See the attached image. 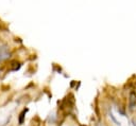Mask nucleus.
Returning a JSON list of instances; mask_svg holds the SVG:
<instances>
[{"mask_svg": "<svg viewBox=\"0 0 136 126\" xmlns=\"http://www.w3.org/2000/svg\"><path fill=\"white\" fill-rule=\"evenodd\" d=\"M132 123H133L134 126H136V118H134V119L132 120Z\"/></svg>", "mask_w": 136, "mask_h": 126, "instance_id": "nucleus-4", "label": "nucleus"}, {"mask_svg": "<svg viewBox=\"0 0 136 126\" xmlns=\"http://www.w3.org/2000/svg\"><path fill=\"white\" fill-rule=\"evenodd\" d=\"M8 55H9L8 54V47L6 45H3V46L0 47V62L6 57H8Z\"/></svg>", "mask_w": 136, "mask_h": 126, "instance_id": "nucleus-2", "label": "nucleus"}, {"mask_svg": "<svg viewBox=\"0 0 136 126\" xmlns=\"http://www.w3.org/2000/svg\"><path fill=\"white\" fill-rule=\"evenodd\" d=\"M136 107V92L131 91L129 95V108L130 110H133Z\"/></svg>", "mask_w": 136, "mask_h": 126, "instance_id": "nucleus-1", "label": "nucleus"}, {"mask_svg": "<svg viewBox=\"0 0 136 126\" xmlns=\"http://www.w3.org/2000/svg\"><path fill=\"white\" fill-rule=\"evenodd\" d=\"M28 111H29V109L28 108H24L22 111L19 113V117H18V123H19V125H22L23 124L24 119H26V114H27Z\"/></svg>", "mask_w": 136, "mask_h": 126, "instance_id": "nucleus-3", "label": "nucleus"}]
</instances>
